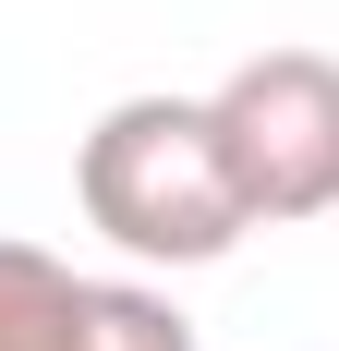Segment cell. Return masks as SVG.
<instances>
[{"label": "cell", "mask_w": 339, "mask_h": 351, "mask_svg": "<svg viewBox=\"0 0 339 351\" xmlns=\"http://www.w3.org/2000/svg\"><path fill=\"white\" fill-rule=\"evenodd\" d=\"M0 351H97V279L49 243H0Z\"/></svg>", "instance_id": "3957f363"}, {"label": "cell", "mask_w": 339, "mask_h": 351, "mask_svg": "<svg viewBox=\"0 0 339 351\" xmlns=\"http://www.w3.org/2000/svg\"><path fill=\"white\" fill-rule=\"evenodd\" d=\"M97 351H194V315L145 279H97Z\"/></svg>", "instance_id": "277c9868"}, {"label": "cell", "mask_w": 339, "mask_h": 351, "mask_svg": "<svg viewBox=\"0 0 339 351\" xmlns=\"http://www.w3.org/2000/svg\"><path fill=\"white\" fill-rule=\"evenodd\" d=\"M206 121L231 145L255 230H303L339 206V61L327 49H255L206 85Z\"/></svg>", "instance_id": "7a4b0ae2"}, {"label": "cell", "mask_w": 339, "mask_h": 351, "mask_svg": "<svg viewBox=\"0 0 339 351\" xmlns=\"http://www.w3.org/2000/svg\"><path fill=\"white\" fill-rule=\"evenodd\" d=\"M73 206L134 267H218L255 230L206 97H109L73 145Z\"/></svg>", "instance_id": "6da1fadb"}]
</instances>
